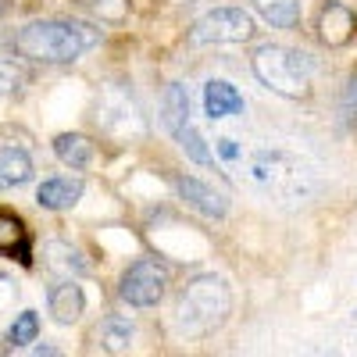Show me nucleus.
Segmentation results:
<instances>
[{"instance_id": "f257e3e1", "label": "nucleus", "mask_w": 357, "mask_h": 357, "mask_svg": "<svg viewBox=\"0 0 357 357\" xmlns=\"http://www.w3.org/2000/svg\"><path fill=\"white\" fill-rule=\"evenodd\" d=\"M100 43V29L86 22H65V18H43L29 22L25 29L15 33V50L33 61L47 65H68L79 61L86 50H93Z\"/></svg>"}, {"instance_id": "f03ea898", "label": "nucleus", "mask_w": 357, "mask_h": 357, "mask_svg": "<svg viewBox=\"0 0 357 357\" xmlns=\"http://www.w3.org/2000/svg\"><path fill=\"white\" fill-rule=\"evenodd\" d=\"M250 65H254V75L272 93H282V97H304L314 79V57L293 47H279V43L261 47L250 57Z\"/></svg>"}, {"instance_id": "7ed1b4c3", "label": "nucleus", "mask_w": 357, "mask_h": 357, "mask_svg": "<svg viewBox=\"0 0 357 357\" xmlns=\"http://www.w3.org/2000/svg\"><path fill=\"white\" fill-rule=\"evenodd\" d=\"M229 304H232L229 286L218 275H197L178 296V325L186 333H207L225 321Z\"/></svg>"}, {"instance_id": "20e7f679", "label": "nucleus", "mask_w": 357, "mask_h": 357, "mask_svg": "<svg viewBox=\"0 0 357 357\" xmlns=\"http://www.w3.org/2000/svg\"><path fill=\"white\" fill-rule=\"evenodd\" d=\"M254 36V18L243 8H215L193 22V43H247Z\"/></svg>"}, {"instance_id": "39448f33", "label": "nucleus", "mask_w": 357, "mask_h": 357, "mask_svg": "<svg viewBox=\"0 0 357 357\" xmlns=\"http://www.w3.org/2000/svg\"><path fill=\"white\" fill-rule=\"evenodd\" d=\"M165 286H168V268L158 264L154 257H139L136 264L126 268L122 282H118V293L132 307H154L165 296Z\"/></svg>"}, {"instance_id": "423d86ee", "label": "nucleus", "mask_w": 357, "mask_h": 357, "mask_svg": "<svg viewBox=\"0 0 357 357\" xmlns=\"http://www.w3.org/2000/svg\"><path fill=\"white\" fill-rule=\"evenodd\" d=\"M175 190H178V197L193 207V211H200V215H207V218H225V211H229V200H225L218 190H211L207 183H200V178L178 175V178H175Z\"/></svg>"}, {"instance_id": "0eeeda50", "label": "nucleus", "mask_w": 357, "mask_h": 357, "mask_svg": "<svg viewBox=\"0 0 357 357\" xmlns=\"http://www.w3.org/2000/svg\"><path fill=\"white\" fill-rule=\"evenodd\" d=\"M354 33H357L354 11L343 8V4H336V0H329V4L321 8V15H318V36H321V43L343 47V43L354 40Z\"/></svg>"}, {"instance_id": "6e6552de", "label": "nucleus", "mask_w": 357, "mask_h": 357, "mask_svg": "<svg viewBox=\"0 0 357 357\" xmlns=\"http://www.w3.org/2000/svg\"><path fill=\"white\" fill-rule=\"evenodd\" d=\"M47 304H50V314H54V321H61V325H72V321H79V314H82V307H86L82 286H75L72 279L57 282V286L50 289V296H47Z\"/></svg>"}, {"instance_id": "1a4fd4ad", "label": "nucleus", "mask_w": 357, "mask_h": 357, "mask_svg": "<svg viewBox=\"0 0 357 357\" xmlns=\"http://www.w3.org/2000/svg\"><path fill=\"white\" fill-rule=\"evenodd\" d=\"M204 111L207 118H229V114H240L243 111V97L236 93V86L225 79H211L204 86Z\"/></svg>"}, {"instance_id": "9d476101", "label": "nucleus", "mask_w": 357, "mask_h": 357, "mask_svg": "<svg viewBox=\"0 0 357 357\" xmlns=\"http://www.w3.org/2000/svg\"><path fill=\"white\" fill-rule=\"evenodd\" d=\"M82 200V183L79 178H47V183L36 190V204L47 207V211H68Z\"/></svg>"}, {"instance_id": "9b49d317", "label": "nucleus", "mask_w": 357, "mask_h": 357, "mask_svg": "<svg viewBox=\"0 0 357 357\" xmlns=\"http://www.w3.org/2000/svg\"><path fill=\"white\" fill-rule=\"evenodd\" d=\"M33 178V158L22 146H0V190H18Z\"/></svg>"}, {"instance_id": "f8f14e48", "label": "nucleus", "mask_w": 357, "mask_h": 357, "mask_svg": "<svg viewBox=\"0 0 357 357\" xmlns=\"http://www.w3.org/2000/svg\"><path fill=\"white\" fill-rule=\"evenodd\" d=\"M54 154L68 168H86L89 161H93V143H89L86 136H79V132H61L54 139Z\"/></svg>"}, {"instance_id": "ddd939ff", "label": "nucleus", "mask_w": 357, "mask_h": 357, "mask_svg": "<svg viewBox=\"0 0 357 357\" xmlns=\"http://www.w3.org/2000/svg\"><path fill=\"white\" fill-rule=\"evenodd\" d=\"M165 126L172 129V136L190 126V93L183 82H168L165 89Z\"/></svg>"}, {"instance_id": "4468645a", "label": "nucleus", "mask_w": 357, "mask_h": 357, "mask_svg": "<svg viewBox=\"0 0 357 357\" xmlns=\"http://www.w3.org/2000/svg\"><path fill=\"white\" fill-rule=\"evenodd\" d=\"M254 8L275 29H296L301 22V0H254Z\"/></svg>"}, {"instance_id": "2eb2a0df", "label": "nucleus", "mask_w": 357, "mask_h": 357, "mask_svg": "<svg viewBox=\"0 0 357 357\" xmlns=\"http://www.w3.org/2000/svg\"><path fill=\"white\" fill-rule=\"evenodd\" d=\"M97 340H100V347L111 350V354H126V350L132 347V325H129L126 318H118V314H107V318L100 321V329H97Z\"/></svg>"}, {"instance_id": "dca6fc26", "label": "nucleus", "mask_w": 357, "mask_h": 357, "mask_svg": "<svg viewBox=\"0 0 357 357\" xmlns=\"http://www.w3.org/2000/svg\"><path fill=\"white\" fill-rule=\"evenodd\" d=\"M43 254L50 257V264H54V268H65V272H75V275L89 272V261H86L75 247H68V243H61V240L47 243V247H43Z\"/></svg>"}, {"instance_id": "f3484780", "label": "nucleus", "mask_w": 357, "mask_h": 357, "mask_svg": "<svg viewBox=\"0 0 357 357\" xmlns=\"http://www.w3.org/2000/svg\"><path fill=\"white\" fill-rule=\"evenodd\" d=\"M22 250L25 254V264H29V247H25V229L15 215H0V254H11V250Z\"/></svg>"}, {"instance_id": "a211bd4d", "label": "nucleus", "mask_w": 357, "mask_h": 357, "mask_svg": "<svg viewBox=\"0 0 357 357\" xmlns=\"http://www.w3.org/2000/svg\"><path fill=\"white\" fill-rule=\"evenodd\" d=\"M175 139L183 143V151H186V158H190V161H197V165H211V151H207L204 136H200L193 126L178 129V132H175Z\"/></svg>"}, {"instance_id": "6ab92c4d", "label": "nucleus", "mask_w": 357, "mask_h": 357, "mask_svg": "<svg viewBox=\"0 0 357 357\" xmlns=\"http://www.w3.org/2000/svg\"><path fill=\"white\" fill-rule=\"evenodd\" d=\"M40 336V314L36 311H22L15 321H11V343L15 347H25Z\"/></svg>"}, {"instance_id": "aec40b11", "label": "nucleus", "mask_w": 357, "mask_h": 357, "mask_svg": "<svg viewBox=\"0 0 357 357\" xmlns=\"http://www.w3.org/2000/svg\"><path fill=\"white\" fill-rule=\"evenodd\" d=\"M89 11H97L100 22H122L129 15V0H82Z\"/></svg>"}, {"instance_id": "412c9836", "label": "nucleus", "mask_w": 357, "mask_h": 357, "mask_svg": "<svg viewBox=\"0 0 357 357\" xmlns=\"http://www.w3.org/2000/svg\"><path fill=\"white\" fill-rule=\"evenodd\" d=\"M18 86H22V72L11 61H0V97L18 93Z\"/></svg>"}, {"instance_id": "4be33fe9", "label": "nucleus", "mask_w": 357, "mask_h": 357, "mask_svg": "<svg viewBox=\"0 0 357 357\" xmlns=\"http://www.w3.org/2000/svg\"><path fill=\"white\" fill-rule=\"evenodd\" d=\"M15 301H18V282H15L8 272H0V314L11 311Z\"/></svg>"}, {"instance_id": "5701e85b", "label": "nucleus", "mask_w": 357, "mask_h": 357, "mask_svg": "<svg viewBox=\"0 0 357 357\" xmlns=\"http://www.w3.org/2000/svg\"><path fill=\"white\" fill-rule=\"evenodd\" d=\"M340 111H343V118H354V114H357V75L347 82V93H343Z\"/></svg>"}, {"instance_id": "b1692460", "label": "nucleus", "mask_w": 357, "mask_h": 357, "mask_svg": "<svg viewBox=\"0 0 357 357\" xmlns=\"http://www.w3.org/2000/svg\"><path fill=\"white\" fill-rule=\"evenodd\" d=\"M218 154L222 158H236V154H240V146H236L232 139H218Z\"/></svg>"}]
</instances>
